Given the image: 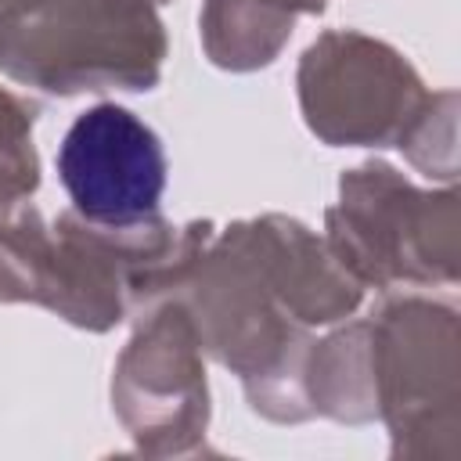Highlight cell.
<instances>
[{"label": "cell", "mask_w": 461, "mask_h": 461, "mask_svg": "<svg viewBox=\"0 0 461 461\" xmlns=\"http://www.w3.org/2000/svg\"><path fill=\"white\" fill-rule=\"evenodd\" d=\"M212 234V220L173 227L162 212L108 227L68 209L47 223L22 202L0 220V303H32L104 335L169 299Z\"/></svg>", "instance_id": "6da1fadb"}, {"label": "cell", "mask_w": 461, "mask_h": 461, "mask_svg": "<svg viewBox=\"0 0 461 461\" xmlns=\"http://www.w3.org/2000/svg\"><path fill=\"white\" fill-rule=\"evenodd\" d=\"M173 295L187 306L202 349L241 378L256 414L277 425L313 418L303 393L310 328L281 310L230 223L205 241Z\"/></svg>", "instance_id": "7a4b0ae2"}, {"label": "cell", "mask_w": 461, "mask_h": 461, "mask_svg": "<svg viewBox=\"0 0 461 461\" xmlns=\"http://www.w3.org/2000/svg\"><path fill=\"white\" fill-rule=\"evenodd\" d=\"M324 241L360 288L457 285L461 194L454 184L425 191L371 158L342 173L339 198L324 212Z\"/></svg>", "instance_id": "3957f363"}, {"label": "cell", "mask_w": 461, "mask_h": 461, "mask_svg": "<svg viewBox=\"0 0 461 461\" xmlns=\"http://www.w3.org/2000/svg\"><path fill=\"white\" fill-rule=\"evenodd\" d=\"M169 43L155 0H36L0 54L22 86L72 97L151 90Z\"/></svg>", "instance_id": "277c9868"}, {"label": "cell", "mask_w": 461, "mask_h": 461, "mask_svg": "<svg viewBox=\"0 0 461 461\" xmlns=\"http://www.w3.org/2000/svg\"><path fill=\"white\" fill-rule=\"evenodd\" d=\"M378 418L396 461L461 457V321L450 303L403 295L371 317Z\"/></svg>", "instance_id": "5b68a950"}, {"label": "cell", "mask_w": 461, "mask_h": 461, "mask_svg": "<svg viewBox=\"0 0 461 461\" xmlns=\"http://www.w3.org/2000/svg\"><path fill=\"white\" fill-rule=\"evenodd\" d=\"M295 94L306 130L328 148H396L429 86L385 40L328 29L299 58Z\"/></svg>", "instance_id": "8992f818"}, {"label": "cell", "mask_w": 461, "mask_h": 461, "mask_svg": "<svg viewBox=\"0 0 461 461\" xmlns=\"http://www.w3.org/2000/svg\"><path fill=\"white\" fill-rule=\"evenodd\" d=\"M112 411L144 457L205 454L212 414L205 349L176 295L137 317L112 371Z\"/></svg>", "instance_id": "52a82bcc"}, {"label": "cell", "mask_w": 461, "mask_h": 461, "mask_svg": "<svg viewBox=\"0 0 461 461\" xmlns=\"http://www.w3.org/2000/svg\"><path fill=\"white\" fill-rule=\"evenodd\" d=\"M166 173L158 133L115 101L76 115L58 144V180L72 209L94 223L126 227L158 216Z\"/></svg>", "instance_id": "ba28073f"}, {"label": "cell", "mask_w": 461, "mask_h": 461, "mask_svg": "<svg viewBox=\"0 0 461 461\" xmlns=\"http://www.w3.org/2000/svg\"><path fill=\"white\" fill-rule=\"evenodd\" d=\"M249 249L281 310L303 328H324L353 317L364 288L331 256L328 241L285 212H263L230 223Z\"/></svg>", "instance_id": "9c48e42d"}, {"label": "cell", "mask_w": 461, "mask_h": 461, "mask_svg": "<svg viewBox=\"0 0 461 461\" xmlns=\"http://www.w3.org/2000/svg\"><path fill=\"white\" fill-rule=\"evenodd\" d=\"M317 0H205L198 14L202 50L216 68L256 72L277 61L303 14H321Z\"/></svg>", "instance_id": "30bf717a"}, {"label": "cell", "mask_w": 461, "mask_h": 461, "mask_svg": "<svg viewBox=\"0 0 461 461\" xmlns=\"http://www.w3.org/2000/svg\"><path fill=\"white\" fill-rule=\"evenodd\" d=\"M303 393L313 418L342 425H367L378 418L367 317L310 342L303 360Z\"/></svg>", "instance_id": "8fae6325"}, {"label": "cell", "mask_w": 461, "mask_h": 461, "mask_svg": "<svg viewBox=\"0 0 461 461\" xmlns=\"http://www.w3.org/2000/svg\"><path fill=\"white\" fill-rule=\"evenodd\" d=\"M36 108L0 86V220L29 202L40 187V155L32 144Z\"/></svg>", "instance_id": "7c38bea8"}, {"label": "cell", "mask_w": 461, "mask_h": 461, "mask_svg": "<svg viewBox=\"0 0 461 461\" xmlns=\"http://www.w3.org/2000/svg\"><path fill=\"white\" fill-rule=\"evenodd\" d=\"M429 180H457V90H429L421 112L396 144Z\"/></svg>", "instance_id": "4fadbf2b"}, {"label": "cell", "mask_w": 461, "mask_h": 461, "mask_svg": "<svg viewBox=\"0 0 461 461\" xmlns=\"http://www.w3.org/2000/svg\"><path fill=\"white\" fill-rule=\"evenodd\" d=\"M32 4L36 0H0V54H4L7 40L14 36V29L22 25V18L29 14Z\"/></svg>", "instance_id": "5bb4252c"}, {"label": "cell", "mask_w": 461, "mask_h": 461, "mask_svg": "<svg viewBox=\"0 0 461 461\" xmlns=\"http://www.w3.org/2000/svg\"><path fill=\"white\" fill-rule=\"evenodd\" d=\"M317 4H321V7H324V4H328V0H317Z\"/></svg>", "instance_id": "9a60e30c"}, {"label": "cell", "mask_w": 461, "mask_h": 461, "mask_svg": "<svg viewBox=\"0 0 461 461\" xmlns=\"http://www.w3.org/2000/svg\"><path fill=\"white\" fill-rule=\"evenodd\" d=\"M155 4H166V0H155Z\"/></svg>", "instance_id": "2e32d148"}]
</instances>
